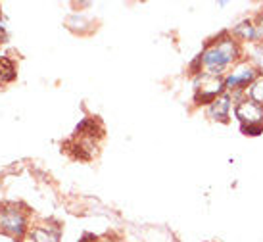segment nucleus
<instances>
[{
    "mask_svg": "<svg viewBox=\"0 0 263 242\" xmlns=\"http://www.w3.org/2000/svg\"><path fill=\"white\" fill-rule=\"evenodd\" d=\"M194 104L196 106H210V104L219 98L225 90V79L223 77H210V75H198L194 81Z\"/></svg>",
    "mask_w": 263,
    "mask_h": 242,
    "instance_id": "nucleus-3",
    "label": "nucleus"
},
{
    "mask_svg": "<svg viewBox=\"0 0 263 242\" xmlns=\"http://www.w3.org/2000/svg\"><path fill=\"white\" fill-rule=\"evenodd\" d=\"M257 75H259V71H257V67L252 64V60L242 58L240 62H236V64L231 67V71L223 77V79H225V90L233 95L234 102H238V100L244 98L246 88L256 81Z\"/></svg>",
    "mask_w": 263,
    "mask_h": 242,
    "instance_id": "nucleus-2",
    "label": "nucleus"
},
{
    "mask_svg": "<svg viewBox=\"0 0 263 242\" xmlns=\"http://www.w3.org/2000/svg\"><path fill=\"white\" fill-rule=\"evenodd\" d=\"M240 133L246 137H259L263 135V125H240Z\"/></svg>",
    "mask_w": 263,
    "mask_h": 242,
    "instance_id": "nucleus-12",
    "label": "nucleus"
},
{
    "mask_svg": "<svg viewBox=\"0 0 263 242\" xmlns=\"http://www.w3.org/2000/svg\"><path fill=\"white\" fill-rule=\"evenodd\" d=\"M234 108V100L231 92H223L219 98H215L208 108H205V116L212 119V121H217V123H229V118H231V110Z\"/></svg>",
    "mask_w": 263,
    "mask_h": 242,
    "instance_id": "nucleus-5",
    "label": "nucleus"
},
{
    "mask_svg": "<svg viewBox=\"0 0 263 242\" xmlns=\"http://www.w3.org/2000/svg\"><path fill=\"white\" fill-rule=\"evenodd\" d=\"M246 98L248 100H252V102L259 104V106H263V75L259 73L256 77V81L250 85L248 88H246Z\"/></svg>",
    "mask_w": 263,
    "mask_h": 242,
    "instance_id": "nucleus-8",
    "label": "nucleus"
},
{
    "mask_svg": "<svg viewBox=\"0 0 263 242\" xmlns=\"http://www.w3.org/2000/svg\"><path fill=\"white\" fill-rule=\"evenodd\" d=\"M15 75L17 73H15L14 62H12L10 58H2V56H0V85L14 81Z\"/></svg>",
    "mask_w": 263,
    "mask_h": 242,
    "instance_id": "nucleus-9",
    "label": "nucleus"
},
{
    "mask_svg": "<svg viewBox=\"0 0 263 242\" xmlns=\"http://www.w3.org/2000/svg\"><path fill=\"white\" fill-rule=\"evenodd\" d=\"M200 56H202L204 75L225 77L231 71V67L242 60V44L229 31H223L221 35L205 44Z\"/></svg>",
    "mask_w": 263,
    "mask_h": 242,
    "instance_id": "nucleus-1",
    "label": "nucleus"
},
{
    "mask_svg": "<svg viewBox=\"0 0 263 242\" xmlns=\"http://www.w3.org/2000/svg\"><path fill=\"white\" fill-rule=\"evenodd\" d=\"M250 60H252V64L257 67V71L263 75V43L254 44V46H252V52H250Z\"/></svg>",
    "mask_w": 263,
    "mask_h": 242,
    "instance_id": "nucleus-11",
    "label": "nucleus"
},
{
    "mask_svg": "<svg viewBox=\"0 0 263 242\" xmlns=\"http://www.w3.org/2000/svg\"><path fill=\"white\" fill-rule=\"evenodd\" d=\"M231 35L240 44L242 43L259 44V35H257V27L256 23H254V20H242V22H238L233 27Z\"/></svg>",
    "mask_w": 263,
    "mask_h": 242,
    "instance_id": "nucleus-7",
    "label": "nucleus"
},
{
    "mask_svg": "<svg viewBox=\"0 0 263 242\" xmlns=\"http://www.w3.org/2000/svg\"><path fill=\"white\" fill-rule=\"evenodd\" d=\"M0 227L8 231L10 235L14 236H23L25 233V217L22 212L12 210V208H4L0 212Z\"/></svg>",
    "mask_w": 263,
    "mask_h": 242,
    "instance_id": "nucleus-6",
    "label": "nucleus"
},
{
    "mask_svg": "<svg viewBox=\"0 0 263 242\" xmlns=\"http://www.w3.org/2000/svg\"><path fill=\"white\" fill-rule=\"evenodd\" d=\"M31 238H33V242H58L60 231L58 229H56V231H52L50 227L48 229L37 227L33 233H31Z\"/></svg>",
    "mask_w": 263,
    "mask_h": 242,
    "instance_id": "nucleus-10",
    "label": "nucleus"
},
{
    "mask_svg": "<svg viewBox=\"0 0 263 242\" xmlns=\"http://www.w3.org/2000/svg\"><path fill=\"white\" fill-rule=\"evenodd\" d=\"M234 118L240 125H263V106L248 100L246 96L234 102Z\"/></svg>",
    "mask_w": 263,
    "mask_h": 242,
    "instance_id": "nucleus-4",
    "label": "nucleus"
},
{
    "mask_svg": "<svg viewBox=\"0 0 263 242\" xmlns=\"http://www.w3.org/2000/svg\"><path fill=\"white\" fill-rule=\"evenodd\" d=\"M6 41V27H4V23H0V43H4Z\"/></svg>",
    "mask_w": 263,
    "mask_h": 242,
    "instance_id": "nucleus-13",
    "label": "nucleus"
}]
</instances>
